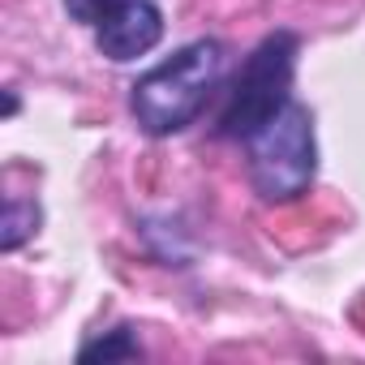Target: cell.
Listing matches in <instances>:
<instances>
[{"label":"cell","instance_id":"6da1fadb","mask_svg":"<svg viewBox=\"0 0 365 365\" xmlns=\"http://www.w3.org/2000/svg\"><path fill=\"white\" fill-rule=\"evenodd\" d=\"M224 69H228V48L220 39H194L163 56L159 65H150L129 86V112L138 129L150 138H172L190 129L220 91Z\"/></svg>","mask_w":365,"mask_h":365},{"label":"cell","instance_id":"7a4b0ae2","mask_svg":"<svg viewBox=\"0 0 365 365\" xmlns=\"http://www.w3.org/2000/svg\"><path fill=\"white\" fill-rule=\"evenodd\" d=\"M245 150H250L254 194L262 202H292L309 194L318 176V138L305 103L288 99L262 129L245 138Z\"/></svg>","mask_w":365,"mask_h":365},{"label":"cell","instance_id":"3957f363","mask_svg":"<svg viewBox=\"0 0 365 365\" xmlns=\"http://www.w3.org/2000/svg\"><path fill=\"white\" fill-rule=\"evenodd\" d=\"M297 35L292 31H271L241 65V73L228 86V99L220 108L215 133L245 142L254 129H262L288 99H292V73H297Z\"/></svg>","mask_w":365,"mask_h":365},{"label":"cell","instance_id":"277c9868","mask_svg":"<svg viewBox=\"0 0 365 365\" xmlns=\"http://www.w3.org/2000/svg\"><path fill=\"white\" fill-rule=\"evenodd\" d=\"M65 14L95 35L99 56L112 65H129L159 48L163 9L159 0H61Z\"/></svg>","mask_w":365,"mask_h":365},{"label":"cell","instance_id":"5b68a950","mask_svg":"<svg viewBox=\"0 0 365 365\" xmlns=\"http://www.w3.org/2000/svg\"><path fill=\"white\" fill-rule=\"evenodd\" d=\"M133 356H142V344H138L133 327H125V322L112 327L108 335L82 344V352H78V361H133Z\"/></svg>","mask_w":365,"mask_h":365},{"label":"cell","instance_id":"8992f818","mask_svg":"<svg viewBox=\"0 0 365 365\" xmlns=\"http://www.w3.org/2000/svg\"><path fill=\"white\" fill-rule=\"evenodd\" d=\"M39 232V207L26 202V198H9L5 202V232H0V245H5V254H14L26 237Z\"/></svg>","mask_w":365,"mask_h":365},{"label":"cell","instance_id":"52a82bcc","mask_svg":"<svg viewBox=\"0 0 365 365\" xmlns=\"http://www.w3.org/2000/svg\"><path fill=\"white\" fill-rule=\"evenodd\" d=\"M5 112L18 116V95H14V91H5Z\"/></svg>","mask_w":365,"mask_h":365}]
</instances>
